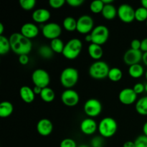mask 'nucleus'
I'll return each instance as SVG.
<instances>
[{
	"label": "nucleus",
	"mask_w": 147,
	"mask_h": 147,
	"mask_svg": "<svg viewBox=\"0 0 147 147\" xmlns=\"http://www.w3.org/2000/svg\"><path fill=\"white\" fill-rule=\"evenodd\" d=\"M11 49L15 54L28 55L32 48V44L30 39L27 38L20 32H14L9 38Z\"/></svg>",
	"instance_id": "1"
},
{
	"label": "nucleus",
	"mask_w": 147,
	"mask_h": 147,
	"mask_svg": "<svg viewBox=\"0 0 147 147\" xmlns=\"http://www.w3.org/2000/svg\"><path fill=\"white\" fill-rule=\"evenodd\" d=\"M118 124L116 121L111 117H105L99 122L98 130L103 138H110L117 131Z\"/></svg>",
	"instance_id": "2"
},
{
	"label": "nucleus",
	"mask_w": 147,
	"mask_h": 147,
	"mask_svg": "<svg viewBox=\"0 0 147 147\" xmlns=\"http://www.w3.org/2000/svg\"><path fill=\"white\" fill-rule=\"evenodd\" d=\"M79 73L75 67H68L65 68L60 74V80L62 86L67 89H71L78 83Z\"/></svg>",
	"instance_id": "3"
},
{
	"label": "nucleus",
	"mask_w": 147,
	"mask_h": 147,
	"mask_svg": "<svg viewBox=\"0 0 147 147\" xmlns=\"http://www.w3.org/2000/svg\"><path fill=\"white\" fill-rule=\"evenodd\" d=\"M83 48V43L78 38H73L65 45L62 54L66 59L74 60L80 54Z\"/></svg>",
	"instance_id": "4"
},
{
	"label": "nucleus",
	"mask_w": 147,
	"mask_h": 147,
	"mask_svg": "<svg viewBox=\"0 0 147 147\" xmlns=\"http://www.w3.org/2000/svg\"><path fill=\"white\" fill-rule=\"evenodd\" d=\"M110 69L109 65L106 62L98 60L90 66L88 73L90 77L93 78L101 80L108 77Z\"/></svg>",
	"instance_id": "5"
},
{
	"label": "nucleus",
	"mask_w": 147,
	"mask_h": 147,
	"mask_svg": "<svg viewBox=\"0 0 147 147\" xmlns=\"http://www.w3.org/2000/svg\"><path fill=\"white\" fill-rule=\"evenodd\" d=\"M90 34L92 37V43H95L101 46L109 40V28L105 25L96 26L92 30Z\"/></svg>",
	"instance_id": "6"
},
{
	"label": "nucleus",
	"mask_w": 147,
	"mask_h": 147,
	"mask_svg": "<svg viewBox=\"0 0 147 147\" xmlns=\"http://www.w3.org/2000/svg\"><path fill=\"white\" fill-rule=\"evenodd\" d=\"M32 80L35 86H39L41 88H45L48 86L50 82L49 73L44 69H36L32 74Z\"/></svg>",
	"instance_id": "7"
},
{
	"label": "nucleus",
	"mask_w": 147,
	"mask_h": 147,
	"mask_svg": "<svg viewBox=\"0 0 147 147\" xmlns=\"http://www.w3.org/2000/svg\"><path fill=\"white\" fill-rule=\"evenodd\" d=\"M102 104L98 99L90 98L86 100L83 106L85 113L89 118H94L99 116L102 111Z\"/></svg>",
	"instance_id": "8"
},
{
	"label": "nucleus",
	"mask_w": 147,
	"mask_h": 147,
	"mask_svg": "<svg viewBox=\"0 0 147 147\" xmlns=\"http://www.w3.org/2000/svg\"><path fill=\"white\" fill-rule=\"evenodd\" d=\"M62 32V28L57 23L50 22L44 24L42 27V33L45 38L55 40L59 38Z\"/></svg>",
	"instance_id": "9"
},
{
	"label": "nucleus",
	"mask_w": 147,
	"mask_h": 147,
	"mask_svg": "<svg viewBox=\"0 0 147 147\" xmlns=\"http://www.w3.org/2000/svg\"><path fill=\"white\" fill-rule=\"evenodd\" d=\"M94 22L90 16L84 14L77 20V31L81 34H88L93 30Z\"/></svg>",
	"instance_id": "10"
},
{
	"label": "nucleus",
	"mask_w": 147,
	"mask_h": 147,
	"mask_svg": "<svg viewBox=\"0 0 147 147\" xmlns=\"http://www.w3.org/2000/svg\"><path fill=\"white\" fill-rule=\"evenodd\" d=\"M118 17L123 22L131 23L135 20V9L128 4H123L118 8Z\"/></svg>",
	"instance_id": "11"
},
{
	"label": "nucleus",
	"mask_w": 147,
	"mask_h": 147,
	"mask_svg": "<svg viewBox=\"0 0 147 147\" xmlns=\"http://www.w3.org/2000/svg\"><path fill=\"white\" fill-rule=\"evenodd\" d=\"M142 57H143V53L142 50L130 48L124 53L123 61L125 64L131 66L133 65L139 64V63L142 60Z\"/></svg>",
	"instance_id": "12"
},
{
	"label": "nucleus",
	"mask_w": 147,
	"mask_h": 147,
	"mask_svg": "<svg viewBox=\"0 0 147 147\" xmlns=\"http://www.w3.org/2000/svg\"><path fill=\"white\" fill-rule=\"evenodd\" d=\"M61 100L65 106L73 107L78 103L80 97L78 93L73 89H66L62 93Z\"/></svg>",
	"instance_id": "13"
},
{
	"label": "nucleus",
	"mask_w": 147,
	"mask_h": 147,
	"mask_svg": "<svg viewBox=\"0 0 147 147\" xmlns=\"http://www.w3.org/2000/svg\"><path fill=\"white\" fill-rule=\"evenodd\" d=\"M119 99L122 104L129 106L136 101L137 94L135 93L133 88H126L121 90L119 94Z\"/></svg>",
	"instance_id": "14"
},
{
	"label": "nucleus",
	"mask_w": 147,
	"mask_h": 147,
	"mask_svg": "<svg viewBox=\"0 0 147 147\" xmlns=\"http://www.w3.org/2000/svg\"><path fill=\"white\" fill-rule=\"evenodd\" d=\"M98 125L97 123L94 119L92 118H86V119H83L81 121L80 125V129L82 133L84 134L90 136V135L93 134L96 130L98 129Z\"/></svg>",
	"instance_id": "15"
},
{
	"label": "nucleus",
	"mask_w": 147,
	"mask_h": 147,
	"mask_svg": "<svg viewBox=\"0 0 147 147\" xmlns=\"http://www.w3.org/2000/svg\"><path fill=\"white\" fill-rule=\"evenodd\" d=\"M53 124L50 120L47 119H42L37 124V131L39 134L43 136H49L53 132Z\"/></svg>",
	"instance_id": "16"
},
{
	"label": "nucleus",
	"mask_w": 147,
	"mask_h": 147,
	"mask_svg": "<svg viewBox=\"0 0 147 147\" xmlns=\"http://www.w3.org/2000/svg\"><path fill=\"white\" fill-rule=\"evenodd\" d=\"M39 28L34 23L27 22L23 24L20 30V33L28 39H32L39 34Z\"/></svg>",
	"instance_id": "17"
},
{
	"label": "nucleus",
	"mask_w": 147,
	"mask_h": 147,
	"mask_svg": "<svg viewBox=\"0 0 147 147\" xmlns=\"http://www.w3.org/2000/svg\"><path fill=\"white\" fill-rule=\"evenodd\" d=\"M50 11L44 8H40L34 10L32 14V18L37 23H45L50 18Z\"/></svg>",
	"instance_id": "18"
},
{
	"label": "nucleus",
	"mask_w": 147,
	"mask_h": 147,
	"mask_svg": "<svg viewBox=\"0 0 147 147\" xmlns=\"http://www.w3.org/2000/svg\"><path fill=\"white\" fill-rule=\"evenodd\" d=\"M20 95L22 100L27 103H32L35 98V94L33 91V89L30 88L27 86L21 87L20 90Z\"/></svg>",
	"instance_id": "19"
},
{
	"label": "nucleus",
	"mask_w": 147,
	"mask_h": 147,
	"mask_svg": "<svg viewBox=\"0 0 147 147\" xmlns=\"http://www.w3.org/2000/svg\"><path fill=\"white\" fill-rule=\"evenodd\" d=\"M88 54L91 58L96 60V61L100 60V59L103 57V50L102 47L99 45L95 43H90L88 46Z\"/></svg>",
	"instance_id": "20"
},
{
	"label": "nucleus",
	"mask_w": 147,
	"mask_h": 147,
	"mask_svg": "<svg viewBox=\"0 0 147 147\" xmlns=\"http://www.w3.org/2000/svg\"><path fill=\"white\" fill-rule=\"evenodd\" d=\"M102 15L108 20H113L118 14V9L112 4L104 5L103 9L101 12Z\"/></svg>",
	"instance_id": "21"
},
{
	"label": "nucleus",
	"mask_w": 147,
	"mask_h": 147,
	"mask_svg": "<svg viewBox=\"0 0 147 147\" xmlns=\"http://www.w3.org/2000/svg\"><path fill=\"white\" fill-rule=\"evenodd\" d=\"M14 111V106L9 101H2L0 103V117L7 118L11 116Z\"/></svg>",
	"instance_id": "22"
},
{
	"label": "nucleus",
	"mask_w": 147,
	"mask_h": 147,
	"mask_svg": "<svg viewBox=\"0 0 147 147\" xmlns=\"http://www.w3.org/2000/svg\"><path fill=\"white\" fill-rule=\"evenodd\" d=\"M136 112L142 116H147V96L139 98L135 106Z\"/></svg>",
	"instance_id": "23"
},
{
	"label": "nucleus",
	"mask_w": 147,
	"mask_h": 147,
	"mask_svg": "<svg viewBox=\"0 0 147 147\" xmlns=\"http://www.w3.org/2000/svg\"><path fill=\"white\" fill-rule=\"evenodd\" d=\"M129 74L133 78H139L144 74V69L140 64L133 65L129 66Z\"/></svg>",
	"instance_id": "24"
},
{
	"label": "nucleus",
	"mask_w": 147,
	"mask_h": 147,
	"mask_svg": "<svg viewBox=\"0 0 147 147\" xmlns=\"http://www.w3.org/2000/svg\"><path fill=\"white\" fill-rule=\"evenodd\" d=\"M40 97H41L42 100H44L46 103H50L54 100L55 98V94L53 89L47 87L42 88L41 93H40Z\"/></svg>",
	"instance_id": "25"
},
{
	"label": "nucleus",
	"mask_w": 147,
	"mask_h": 147,
	"mask_svg": "<svg viewBox=\"0 0 147 147\" xmlns=\"http://www.w3.org/2000/svg\"><path fill=\"white\" fill-rule=\"evenodd\" d=\"M63 27L68 32H73L77 30V20L73 17H67L63 20Z\"/></svg>",
	"instance_id": "26"
},
{
	"label": "nucleus",
	"mask_w": 147,
	"mask_h": 147,
	"mask_svg": "<svg viewBox=\"0 0 147 147\" xmlns=\"http://www.w3.org/2000/svg\"><path fill=\"white\" fill-rule=\"evenodd\" d=\"M123 77V73L119 67H112L109 70L108 78L112 82H119Z\"/></svg>",
	"instance_id": "27"
},
{
	"label": "nucleus",
	"mask_w": 147,
	"mask_h": 147,
	"mask_svg": "<svg viewBox=\"0 0 147 147\" xmlns=\"http://www.w3.org/2000/svg\"><path fill=\"white\" fill-rule=\"evenodd\" d=\"M11 49L9 40L4 35L0 36V55L7 54Z\"/></svg>",
	"instance_id": "28"
},
{
	"label": "nucleus",
	"mask_w": 147,
	"mask_h": 147,
	"mask_svg": "<svg viewBox=\"0 0 147 147\" xmlns=\"http://www.w3.org/2000/svg\"><path fill=\"white\" fill-rule=\"evenodd\" d=\"M65 44H64L63 40H60V38H57L51 40L50 46L54 53H63L65 47Z\"/></svg>",
	"instance_id": "29"
},
{
	"label": "nucleus",
	"mask_w": 147,
	"mask_h": 147,
	"mask_svg": "<svg viewBox=\"0 0 147 147\" xmlns=\"http://www.w3.org/2000/svg\"><path fill=\"white\" fill-rule=\"evenodd\" d=\"M38 54L43 59H47V60H48V59L52 58V57L53 56V54H54V52L53 51L50 46L44 45H42L41 47H39Z\"/></svg>",
	"instance_id": "30"
},
{
	"label": "nucleus",
	"mask_w": 147,
	"mask_h": 147,
	"mask_svg": "<svg viewBox=\"0 0 147 147\" xmlns=\"http://www.w3.org/2000/svg\"><path fill=\"white\" fill-rule=\"evenodd\" d=\"M104 7V4H103L102 0H95L92 1L90 4V9L94 14H99L101 13Z\"/></svg>",
	"instance_id": "31"
},
{
	"label": "nucleus",
	"mask_w": 147,
	"mask_h": 147,
	"mask_svg": "<svg viewBox=\"0 0 147 147\" xmlns=\"http://www.w3.org/2000/svg\"><path fill=\"white\" fill-rule=\"evenodd\" d=\"M135 20L138 22H144L147 20V9L143 7H139L135 10Z\"/></svg>",
	"instance_id": "32"
},
{
	"label": "nucleus",
	"mask_w": 147,
	"mask_h": 147,
	"mask_svg": "<svg viewBox=\"0 0 147 147\" xmlns=\"http://www.w3.org/2000/svg\"><path fill=\"white\" fill-rule=\"evenodd\" d=\"M20 4L22 8L24 10H31L35 7V0H20Z\"/></svg>",
	"instance_id": "33"
},
{
	"label": "nucleus",
	"mask_w": 147,
	"mask_h": 147,
	"mask_svg": "<svg viewBox=\"0 0 147 147\" xmlns=\"http://www.w3.org/2000/svg\"><path fill=\"white\" fill-rule=\"evenodd\" d=\"M135 147H147V136L141 135L134 141Z\"/></svg>",
	"instance_id": "34"
},
{
	"label": "nucleus",
	"mask_w": 147,
	"mask_h": 147,
	"mask_svg": "<svg viewBox=\"0 0 147 147\" xmlns=\"http://www.w3.org/2000/svg\"><path fill=\"white\" fill-rule=\"evenodd\" d=\"M60 147H78V146L74 139L66 138L60 142Z\"/></svg>",
	"instance_id": "35"
},
{
	"label": "nucleus",
	"mask_w": 147,
	"mask_h": 147,
	"mask_svg": "<svg viewBox=\"0 0 147 147\" xmlns=\"http://www.w3.org/2000/svg\"><path fill=\"white\" fill-rule=\"evenodd\" d=\"M103 142H104V140H103V137H102L101 136H95L90 141V144H91L92 147H100L103 146Z\"/></svg>",
	"instance_id": "36"
},
{
	"label": "nucleus",
	"mask_w": 147,
	"mask_h": 147,
	"mask_svg": "<svg viewBox=\"0 0 147 147\" xmlns=\"http://www.w3.org/2000/svg\"><path fill=\"white\" fill-rule=\"evenodd\" d=\"M66 1L65 0H50L49 4L50 7L53 9H59L61 8L64 6Z\"/></svg>",
	"instance_id": "37"
},
{
	"label": "nucleus",
	"mask_w": 147,
	"mask_h": 147,
	"mask_svg": "<svg viewBox=\"0 0 147 147\" xmlns=\"http://www.w3.org/2000/svg\"><path fill=\"white\" fill-rule=\"evenodd\" d=\"M133 90H134V92L137 95L141 94V93H142L145 90V86L143 83H136V84L134 85V86Z\"/></svg>",
	"instance_id": "38"
},
{
	"label": "nucleus",
	"mask_w": 147,
	"mask_h": 147,
	"mask_svg": "<svg viewBox=\"0 0 147 147\" xmlns=\"http://www.w3.org/2000/svg\"><path fill=\"white\" fill-rule=\"evenodd\" d=\"M66 2L72 7H78L84 3V0H67Z\"/></svg>",
	"instance_id": "39"
},
{
	"label": "nucleus",
	"mask_w": 147,
	"mask_h": 147,
	"mask_svg": "<svg viewBox=\"0 0 147 147\" xmlns=\"http://www.w3.org/2000/svg\"><path fill=\"white\" fill-rule=\"evenodd\" d=\"M141 43L142 41L138 39H134L131 42V48L134 50H141Z\"/></svg>",
	"instance_id": "40"
},
{
	"label": "nucleus",
	"mask_w": 147,
	"mask_h": 147,
	"mask_svg": "<svg viewBox=\"0 0 147 147\" xmlns=\"http://www.w3.org/2000/svg\"><path fill=\"white\" fill-rule=\"evenodd\" d=\"M30 61V58L28 57V55H22L19 56V62L22 65H26L28 64Z\"/></svg>",
	"instance_id": "41"
},
{
	"label": "nucleus",
	"mask_w": 147,
	"mask_h": 147,
	"mask_svg": "<svg viewBox=\"0 0 147 147\" xmlns=\"http://www.w3.org/2000/svg\"><path fill=\"white\" fill-rule=\"evenodd\" d=\"M141 50L142 53H146L147 52V37L146 38L143 39L142 40V43H141Z\"/></svg>",
	"instance_id": "42"
},
{
	"label": "nucleus",
	"mask_w": 147,
	"mask_h": 147,
	"mask_svg": "<svg viewBox=\"0 0 147 147\" xmlns=\"http://www.w3.org/2000/svg\"><path fill=\"white\" fill-rule=\"evenodd\" d=\"M123 147H135L134 142H131V141H127L123 144Z\"/></svg>",
	"instance_id": "43"
},
{
	"label": "nucleus",
	"mask_w": 147,
	"mask_h": 147,
	"mask_svg": "<svg viewBox=\"0 0 147 147\" xmlns=\"http://www.w3.org/2000/svg\"><path fill=\"white\" fill-rule=\"evenodd\" d=\"M42 88H41L39 87V86H34V88H33V91H34V94L35 95H40V93H41L42 92Z\"/></svg>",
	"instance_id": "44"
},
{
	"label": "nucleus",
	"mask_w": 147,
	"mask_h": 147,
	"mask_svg": "<svg viewBox=\"0 0 147 147\" xmlns=\"http://www.w3.org/2000/svg\"><path fill=\"white\" fill-rule=\"evenodd\" d=\"M142 61L144 63V65L147 66V52L143 53V57H142Z\"/></svg>",
	"instance_id": "45"
},
{
	"label": "nucleus",
	"mask_w": 147,
	"mask_h": 147,
	"mask_svg": "<svg viewBox=\"0 0 147 147\" xmlns=\"http://www.w3.org/2000/svg\"><path fill=\"white\" fill-rule=\"evenodd\" d=\"M85 40L86 42H91L92 43V37H91V34H86V36L85 37Z\"/></svg>",
	"instance_id": "46"
},
{
	"label": "nucleus",
	"mask_w": 147,
	"mask_h": 147,
	"mask_svg": "<svg viewBox=\"0 0 147 147\" xmlns=\"http://www.w3.org/2000/svg\"><path fill=\"white\" fill-rule=\"evenodd\" d=\"M143 132H144V135L147 136V121L146 123L144 124L143 126Z\"/></svg>",
	"instance_id": "47"
},
{
	"label": "nucleus",
	"mask_w": 147,
	"mask_h": 147,
	"mask_svg": "<svg viewBox=\"0 0 147 147\" xmlns=\"http://www.w3.org/2000/svg\"><path fill=\"white\" fill-rule=\"evenodd\" d=\"M4 25H3L2 23H0V36L3 35V32H4Z\"/></svg>",
	"instance_id": "48"
},
{
	"label": "nucleus",
	"mask_w": 147,
	"mask_h": 147,
	"mask_svg": "<svg viewBox=\"0 0 147 147\" xmlns=\"http://www.w3.org/2000/svg\"><path fill=\"white\" fill-rule=\"evenodd\" d=\"M104 4V5H106V4H111L113 2V0H102Z\"/></svg>",
	"instance_id": "49"
},
{
	"label": "nucleus",
	"mask_w": 147,
	"mask_h": 147,
	"mask_svg": "<svg viewBox=\"0 0 147 147\" xmlns=\"http://www.w3.org/2000/svg\"><path fill=\"white\" fill-rule=\"evenodd\" d=\"M141 3H142V7H144V8H146L147 9V0H142Z\"/></svg>",
	"instance_id": "50"
},
{
	"label": "nucleus",
	"mask_w": 147,
	"mask_h": 147,
	"mask_svg": "<svg viewBox=\"0 0 147 147\" xmlns=\"http://www.w3.org/2000/svg\"><path fill=\"white\" fill-rule=\"evenodd\" d=\"M78 147H89V146H88V145H86V144H81V145H80V146H78Z\"/></svg>",
	"instance_id": "51"
},
{
	"label": "nucleus",
	"mask_w": 147,
	"mask_h": 147,
	"mask_svg": "<svg viewBox=\"0 0 147 147\" xmlns=\"http://www.w3.org/2000/svg\"><path fill=\"white\" fill-rule=\"evenodd\" d=\"M144 86H145V91H146L147 93V83L144 85Z\"/></svg>",
	"instance_id": "52"
},
{
	"label": "nucleus",
	"mask_w": 147,
	"mask_h": 147,
	"mask_svg": "<svg viewBox=\"0 0 147 147\" xmlns=\"http://www.w3.org/2000/svg\"><path fill=\"white\" fill-rule=\"evenodd\" d=\"M145 78H146V79L147 80V70L146 71V73H145Z\"/></svg>",
	"instance_id": "53"
},
{
	"label": "nucleus",
	"mask_w": 147,
	"mask_h": 147,
	"mask_svg": "<svg viewBox=\"0 0 147 147\" xmlns=\"http://www.w3.org/2000/svg\"><path fill=\"white\" fill-rule=\"evenodd\" d=\"M146 27H147V20H146Z\"/></svg>",
	"instance_id": "54"
},
{
	"label": "nucleus",
	"mask_w": 147,
	"mask_h": 147,
	"mask_svg": "<svg viewBox=\"0 0 147 147\" xmlns=\"http://www.w3.org/2000/svg\"><path fill=\"white\" fill-rule=\"evenodd\" d=\"M100 147H103V146H100Z\"/></svg>",
	"instance_id": "55"
}]
</instances>
